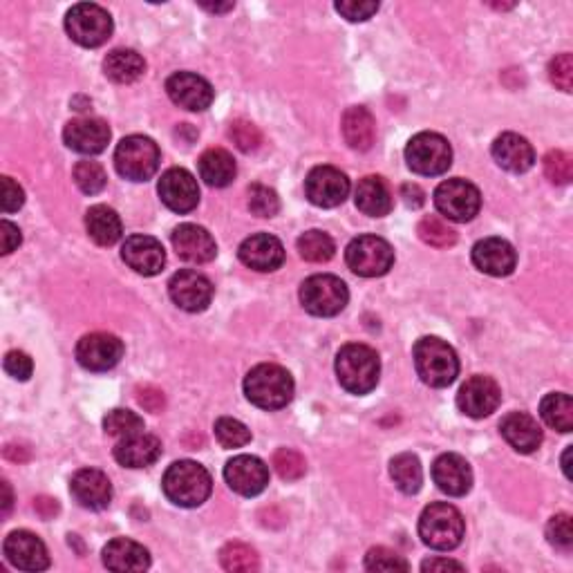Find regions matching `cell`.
I'll list each match as a JSON object with an SVG mask.
<instances>
[{"instance_id": "6da1fadb", "label": "cell", "mask_w": 573, "mask_h": 573, "mask_svg": "<svg viewBox=\"0 0 573 573\" xmlns=\"http://www.w3.org/2000/svg\"><path fill=\"white\" fill-rule=\"evenodd\" d=\"M162 488L164 495L175 506L195 509V506H200L209 500V495L213 491V479L202 464L191 462V459H182V462L168 466V471L162 479Z\"/></svg>"}, {"instance_id": "d590c367", "label": "cell", "mask_w": 573, "mask_h": 573, "mask_svg": "<svg viewBox=\"0 0 573 573\" xmlns=\"http://www.w3.org/2000/svg\"><path fill=\"white\" fill-rule=\"evenodd\" d=\"M540 417L544 424L558 432L573 430V401L565 392H551L540 403Z\"/></svg>"}, {"instance_id": "60d3db41", "label": "cell", "mask_w": 573, "mask_h": 573, "mask_svg": "<svg viewBox=\"0 0 573 573\" xmlns=\"http://www.w3.org/2000/svg\"><path fill=\"white\" fill-rule=\"evenodd\" d=\"M74 184L79 186L81 193L86 195H97L108 184V175L103 171V166L99 162H90V159H83L77 166H74Z\"/></svg>"}, {"instance_id": "f907efd6", "label": "cell", "mask_w": 573, "mask_h": 573, "mask_svg": "<svg viewBox=\"0 0 573 573\" xmlns=\"http://www.w3.org/2000/svg\"><path fill=\"white\" fill-rule=\"evenodd\" d=\"M549 77L562 92H571V88H573V56L569 52L560 54L551 61Z\"/></svg>"}, {"instance_id": "f1b7e54d", "label": "cell", "mask_w": 573, "mask_h": 573, "mask_svg": "<svg viewBox=\"0 0 573 573\" xmlns=\"http://www.w3.org/2000/svg\"><path fill=\"white\" fill-rule=\"evenodd\" d=\"M500 432L522 455L535 453L542 444V428L538 426V421L531 415H526V412H511V415H506L500 424Z\"/></svg>"}, {"instance_id": "f5cc1de1", "label": "cell", "mask_w": 573, "mask_h": 573, "mask_svg": "<svg viewBox=\"0 0 573 573\" xmlns=\"http://www.w3.org/2000/svg\"><path fill=\"white\" fill-rule=\"evenodd\" d=\"M336 12L345 16L352 23H363L379 12V3H356V0H347V3H336Z\"/></svg>"}, {"instance_id": "44dd1931", "label": "cell", "mask_w": 573, "mask_h": 573, "mask_svg": "<svg viewBox=\"0 0 573 573\" xmlns=\"http://www.w3.org/2000/svg\"><path fill=\"white\" fill-rule=\"evenodd\" d=\"M70 493L83 509L103 511L112 500V484L108 475L97 468H81L70 479Z\"/></svg>"}, {"instance_id": "1f68e13d", "label": "cell", "mask_w": 573, "mask_h": 573, "mask_svg": "<svg viewBox=\"0 0 573 573\" xmlns=\"http://www.w3.org/2000/svg\"><path fill=\"white\" fill-rule=\"evenodd\" d=\"M343 137L350 148L354 150H370L377 137V124L368 108L352 106L345 110L343 115Z\"/></svg>"}, {"instance_id": "5bb4252c", "label": "cell", "mask_w": 573, "mask_h": 573, "mask_svg": "<svg viewBox=\"0 0 573 573\" xmlns=\"http://www.w3.org/2000/svg\"><path fill=\"white\" fill-rule=\"evenodd\" d=\"M168 294H171L173 303L184 309V312H204L206 307L211 305L213 300V285L211 280L197 274L193 269H184L177 271V274L171 278L168 283Z\"/></svg>"}, {"instance_id": "4fadbf2b", "label": "cell", "mask_w": 573, "mask_h": 573, "mask_svg": "<svg viewBox=\"0 0 573 573\" xmlns=\"http://www.w3.org/2000/svg\"><path fill=\"white\" fill-rule=\"evenodd\" d=\"M307 200L321 209H334L350 195V180L334 166H316L305 180Z\"/></svg>"}, {"instance_id": "c3c4849f", "label": "cell", "mask_w": 573, "mask_h": 573, "mask_svg": "<svg viewBox=\"0 0 573 573\" xmlns=\"http://www.w3.org/2000/svg\"><path fill=\"white\" fill-rule=\"evenodd\" d=\"M229 137L231 142L236 144L242 153H251L262 144V135L256 124H251L247 119H236L229 126Z\"/></svg>"}, {"instance_id": "91938a15", "label": "cell", "mask_w": 573, "mask_h": 573, "mask_svg": "<svg viewBox=\"0 0 573 573\" xmlns=\"http://www.w3.org/2000/svg\"><path fill=\"white\" fill-rule=\"evenodd\" d=\"M34 509L39 511L41 518H52V515L59 511V504H56V500H52V497H39V500L34 502Z\"/></svg>"}, {"instance_id": "4dcf8cb0", "label": "cell", "mask_w": 573, "mask_h": 573, "mask_svg": "<svg viewBox=\"0 0 573 573\" xmlns=\"http://www.w3.org/2000/svg\"><path fill=\"white\" fill-rule=\"evenodd\" d=\"M356 209L361 213L370 215V218H383L392 211V193L385 184L383 177L379 175H368L363 177L356 186Z\"/></svg>"}, {"instance_id": "3957f363", "label": "cell", "mask_w": 573, "mask_h": 573, "mask_svg": "<svg viewBox=\"0 0 573 573\" xmlns=\"http://www.w3.org/2000/svg\"><path fill=\"white\" fill-rule=\"evenodd\" d=\"M244 394L253 406L262 410H280L294 397V379L280 365L262 363L244 379Z\"/></svg>"}, {"instance_id": "52a82bcc", "label": "cell", "mask_w": 573, "mask_h": 573, "mask_svg": "<svg viewBox=\"0 0 573 573\" xmlns=\"http://www.w3.org/2000/svg\"><path fill=\"white\" fill-rule=\"evenodd\" d=\"M65 30L81 48H99L112 36V18L95 3H79L65 16Z\"/></svg>"}, {"instance_id": "bcb514c9", "label": "cell", "mask_w": 573, "mask_h": 573, "mask_svg": "<svg viewBox=\"0 0 573 573\" xmlns=\"http://www.w3.org/2000/svg\"><path fill=\"white\" fill-rule=\"evenodd\" d=\"M271 464H274L276 473L285 479V482H296L305 475L307 471V464H305V457L298 453V450H291V448H280L274 453V459H271Z\"/></svg>"}, {"instance_id": "83f0119b", "label": "cell", "mask_w": 573, "mask_h": 573, "mask_svg": "<svg viewBox=\"0 0 573 573\" xmlns=\"http://www.w3.org/2000/svg\"><path fill=\"white\" fill-rule=\"evenodd\" d=\"M493 159L497 166L509 173H526L535 164L533 146L524 137L515 133H504L493 142Z\"/></svg>"}, {"instance_id": "74e56055", "label": "cell", "mask_w": 573, "mask_h": 573, "mask_svg": "<svg viewBox=\"0 0 573 573\" xmlns=\"http://www.w3.org/2000/svg\"><path fill=\"white\" fill-rule=\"evenodd\" d=\"M220 562L222 567L233 573H251L260 569V558L258 553L253 551L249 544L242 542H229L224 544L220 551Z\"/></svg>"}, {"instance_id": "ffe728a7", "label": "cell", "mask_w": 573, "mask_h": 573, "mask_svg": "<svg viewBox=\"0 0 573 573\" xmlns=\"http://www.w3.org/2000/svg\"><path fill=\"white\" fill-rule=\"evenodd\" d=\"M63 142L74 153L99 155L110 144V128L106 121L97 117L72 119L63 130Z\"/></svg>"}, {"instance_id": "8992f818", "label": "cell", "mask_w": 573, "mask_h": 573, "mask_svg": "<svg viewBox=\"0 0 573 573\" xmlns=\"http://www.w3.org/2000/svg\"><path fill=\"white\" fill-rule=\"evenodd\" d=\"M162 153L150 137L130 135L121 139L115 150V166L121 177L130 182H146L157 173Z\"/></svg>"}, {"instance_id": "f6af8a7d", "label": "cell", "mask_w": 573, "mask_h": 573, "mask_svg": "<svg viewBox=\"0 0 573 573\" xmlns=\"http://www.w3.org/2000/svg\"><path fill=\"white\" fill-rule=\"evenodd\" d=\"M249 211L258 218H274L280 211L278 193L265 184L249 186Z\"/></svg>"}, {"instance_id": "5b68a950", "label": "cell", "mask_w": 573, "mask_h": 573, "mask_svg": "<svg viewBox=\"0 0 573 573\" xmlns=\"http://www.w3.org/2000/svg\"><path fill=\"white\" fill-rule=\"evenodd\" d=\"M466 524L453 504H430L421 513L419 538L435 551H450L462 544Z\"/></svg>"}, {"instance_id": "e7e4bbea", "label": "cell", "mask_w": 573, "mask_h": 573, "mask_svg": "<svg viewBox=\"0 0 573 573\" xmlns=\"http://www.w3.org/2000/svg\"><path fill=\"white\" fill-rule=\"evenodd\" d=\"M569 457H571V446L565 450V455H562V468H565V475L571 479V468H569Z\"/></svg>"}, {"instance_id": "6f0895ef", "label": "cell", "mask_w": 573, "mask_h": 573, "mask_svg": "<svg viewBox=\"0 0 573 573\" xmlns=\"http://www.w3.org/2000/svg\"><path fill=\"white\" fill-rule=\"evenodd\" d=\"M401 197H403V202L410 206V209H419V206H424V202H426V193L421 191V186H417V184H403Z\"/></svg>"}, {"instance_id": "e575fe53", "label": "cell", "mask_w": 573, "mask_h": 573, "mask_svg": "<svg viewBox=\"0 0 573 573\" xmlns=\"http://www.w3.org/2000/svg\"><path fill=\"white\" fill-rule=\"evenodd\" d=\"M103 72L115 83H135L144 77L146 61L135 50H112L103 61Z\"/></svg>"}, {"instance_id": "6125c7cd", "label": "cell", "mask_w": 573, "mask_h": 573, "mask_svg": "<svg viewBox=\"0 0 573 573\" xmlns=\"http://www.w3.org/2000/svg\"><path fill=\"white\" fill-rule=\"evenodd\" d=\"M5 455H7L9 459H14V462H25V459L30 457V453H27V450H18V453H14L12 446L5 448Z\"/></svg>"}, {"instance_id": "7c38bea8", "label": "cell", "mask_w": 573, "mask_h": 573, "mask_svg": "<svg viewBox=\"0 0 573 573\" xmlns=\"http://www.w3.org/2000/svg\"><path fill=\"white\" fill-rule=\"evenodd\" d=\"M124 359V343L115 334L95 332L77 343V361L90 372H108Z\"/></svg>"}, {"instance_id": "7402d4cb", "label": "cell", "mask_w": 573, "mask_h": 573, "mask_svg": "<svg viewBox=\"0 0 573 573\" xmlns=\"http://www.w3.org/2000/svg\"><path fill=\"white\" fill-rule=\"evenodd\" d=\"M473 265L486 276H511L515 265H518V253L511 247V242L502 238H486L473 247Z\"/></svg>"}, {"instance_id": "d6a6232c", "label": "cell", "mask_w": 573, "mask_h": 573, "mask_svg": "<svg viewBox=\"0 0 573 573\" xmlns=\"http://www.w3.org/2000/svg\"><path fill=\"white\" fill-rule=\"evenodd\" d=\"M197 168H200V177L202 180L215 186V189H224L229 186L233 180H236V159L231 157L224 148H209L206 153H202L200 162H197Z\"/></svg>"}, {"instance_id": "7bdbcfd3", "label": "cell", "mask_w": 573, "mask_h": 573, "mask_svg": "<svg viewBox=\"0 0 573 573\" xmlns=\"http://www.w3.org/2000/svg\"><path fill=\"white\" fill-rule=\"evenodd\" d=\"M215 437L224 448H242L251 441V430L238 419L222 417L215 421Z\"/></svg>"}, {"instance_id": "680465c9", "label": "cell", "mask_w": 573, "mask_h": 573, "mask_svg": "<svg viewBox=\"0 0 573 573\" xmlns=\"http://www.w3.org/2000/svg\"><path fill=\"white\" fill-rule=\"evenodd\" d=\"M446 569L464 571V565L457 560H446V558H432V560H426L424 565H421V571H446Z\"/></svg>"}, {"instance_id": "7dc6e473", "label": "cell", "mask_w": 573, "mask_h": 573, "mask_svg": "<svg viewBox=\"0 0 573 573\" xmlns=\"http://www.w3.org/2000/svg\"><path fill=\"white\" fill-rule=\"evenodd\" d=\"M365 569L368 571H410L406 558L388 547H374L365 556Z\"/></svg>"}, {"instance_id": "2e32d148", "label": "cell", "mask_w": 573, "mask_h": 573, "mask_svg": "<svg viewBox=\"0 0 573 573\" xmlns=\"http://www.w3.org/2000/svg\"><path fill=\"white\" fill-rule=\"evenodd\" d=\"M224 479L238 495L256 497L269 484V466L260 457L238 455L224 466Z\"/></svg>"}, {"instance_id": "603a6c76", "label": "cell", "mask_w": 573, "mask_h": 573, "mask_svg": "<svg viewBox=\"0 0 573 573\" xmlns=\"http://www.w3.org/2000/svg\"><path fill=\"white\" fill-rule=\"evenodd\" d=\"M171 240L177 256L186 262H193V265H206V262L218 256V244H215L213 236L204 227H197V224H180L173 231Z\"/></svg>"}, {"instance_id": "7a4b0ae2", "label": "cell", "mask_w": 573, "mask_h": 573, "mask_svg": "<svg viewBox=\"0 0 573 573\" xmlns=\"http://www.w3.org/2000/svg\"><path fill=\"white\" fill-rule=\"evenodd\" d=\"M381 361L379 354L368 345L350 343L336 354V377L347 392L368 394L379 383Z\"/></svg>"}, {"instance_id": "11a10c76", "label": "cell", "mask_w": 573, "mask_h": 573, "mask_svg": "<svg viewBox=\"0 0 573 573\" xmlns=\"http://www.w3.org/2000/svg\"><path fill=\"white\" fill-rule=\"evenodd\" d=\"M0 182H3V197H0V200H3V211L14 213L21 209V206L25 204V193L21 186H18L12 177H3Z\"/></svg>"}, {"instance_id": "9a60e30c", "label": "cell", "mask_w": 573, "mask_h": 573, "mask_svg": "<svg viewBox=\"0 0 573 573\" xmlns=\"http://www.w3.org/2000/svg\"><path fill=\"white\" fill-rule=\"evenodd\" d=\"M502 401V390L497 385L495 379L491 377H477L468 379L457 394V406L464 415L473 419H484L488 415H493Z\"/></svg>"}, {"instance_id": "db71d44e", "label": "cell", "mask_w": 573, "mask_h": 573, "mask_svg": "<svg viewBox=\"0 0 573 573\" xmlns=\"http://www.w3.org/2000/svg\"><path fill=\"white\" fill-rule=\"evenodd\" d=\"M137 401L139 406L148 412H162L166 406V399H164V392L155 388V385H139L137 388Z\"/></svg>"}, {"instance_id": "277c9868", "label": "cell", "mask_w": 573, "mask_h": 573, "mask_svg": "<svg viewBox=\"0 0 573 573\" xmlns=\"http://www.w3.org/2000/svg\"><path fill=\"white\" fill-rule=\"evenodd\" d=\"M417 374L430 388H448L459 374L457 352L437 336H424L412 350Z\"/></svg>"}, {"instance_id": "94428289", "label": "cell", "mask_w": 573, "mask_h": 573, "mask_svg": "<svg viewBox=\"0 0 573 573\" xmlns=\"http://www.w3.org/2000/svg\"><path fill=\"white\" fill-rule=\"evenodd\" d=\"M3 493H5V497H3V513L7 515L9 509H12V488H9V482H3Z\"/></svg>"}, {"instance_id": "30bf717a", "label": "cell", "mask_w": 573, "mask_h": 573, "mask_svg": "<svg viewBox=\"0 0 573 573\" xmlns=\"http://www.w3.org/2000/svg\"><path fill=\"white\" fill-rule=\"evenodd\" d=\"M347 267H350L356 276L363 278H379L385 276L394 265V251L390 242L377 236H361L350 242L345 251Z\"/></svg>"}, {"instance_id": "cb8c5ba5", "label": "cell", "mask_w": 573, "mask_h": 573, "mask_svg": "<svg viewBox=\"0 0 573 573\" xmlns=\"http://www.w3.org/2000/svg\"><path fill=\"white\" fill-rule=\"evenodd\" d=\"M121 258L130 269L142 276H157L166 265V251L162 242L150 236H130L121 247Z\"/></svg>"}, {"instance_id": "9c48e42d", "label": "cell", "mask_w": 573, "mask_h": 573, "mask_svg": "<svg viewBox=\"0 0 573 573\" xmlns=\"http://www.w3.org/2000/svg\"><path fill=\"white\" fill-rule=\"evenodd\" d=\"M347 300H350V291L341 278L321 274L307 278L303 287H300V303L307 309L309 314L330 318L341 314Z\"/></svg>"}, {"instance_id": "8d00e7d4", "label": "cell", "mask_w": 573, "mask_h": 573, "mask_svg": "<svg viewBox=\"0 0 573 573\" xmlns=\"http://www.w3.org/2000/svg\"><path fill=\"white\" fill-rule=\"evenodd\" d=\"M390 475L399 491L406 495L419 493L421 484H424V468H421L417 455L412 453H401L394 457L390 462Z\"/></svg>"}, {"instance_id": "f546056e", "label": "cell", "mask_w": 573, "mask_h": 573, "mask_svg": "<svg viewBox=\"0 0 573 573\" xmlns=\"http://www.w3.org/2000/svg\"><path fill=\"white\" fill-rule=\"evenodd\" d=\"M103 565L110 571H146L150 567V553L142 544L128 538H117L103 549Z\"/></svg>"}, {"instance_id": "b9f144b4", "label": "cell", "mask_w": 573, "mask_h": 573, "mask_svg": "<svg viewBox=\"0 0 573 573\" xmlns=\"http://www.w3.org/2000/svg\"><path fill=\"white\" fill-rule=\"evenodd\" d=\"M103 430L108 432L112 437H128L135 435V432L144 430V419L135 415L133 410H110L106 417H103Z\"/></svg>"}, {"instance_id": "4316f807", "label": "cell", "mask_w": 573, "mask_h": 573, "mask_svg": "<svg viewBox=\"0 0 573 573\" xmlns=\"http://www.w3.org/2000/svg\"><path fill=\"white\" fill-rule=\"evenodd\" d=\"M159 457H162V441L155 435H146L144 430L121 437L115 446V459L126 468H146L155 464Z\"/></svg>"}, {"instance_id": "d6986e66", "label": "cell", "mask_w": 573, "mask_h": 573, "mask_svg": "<svg viewBox=\"0 0 573 573\" xmlns=\"http://www.w3.org/2000/svg\"><path fill=\"white\" fill-rule=\"evenodd\" d=\"M157 193L168 209L175 213H189L200 202V186L186 168H171L159 180Z\"/></svg>"}, {"instance_id": "816d5d0a", "label": "cell", "mask_w": 573, "mask_h": 573, "mask_svg": "<svg viewBox=\"0 0 573 573\" xmlns=\"http://www.w3.org/2000/svg\"><path fill=\"white\" fill-rule=\"evenodd\" d=\"M3 368L9 374V377H14L16 381H27L32 377L34 372V363L30 356L21 350H12L5 354V361H3Z\"/></svg>"}, {"instance_id": "d4e9b609", "label": "cell", "mask_w": 573, "mask_h": 573, "mask_svg": "<svg viewBox=\"0 0 573 573\" xmlns=\"http://www.w3.org/2000/svg\"><path fill=\"white\" fill-rule=\"evenodd\" d=\"M240 260L253 271H276L285 262V247L269 233H256L240 244Z\"/></svg>"}, {"instance_id": "ba28073f", "label": "cell", "mask_w": 573, "mask_h": 573, "mask_svg": "<svg viewBox=\"0 0 573 573\" xmlns=\"http://www.w3.org/2000/svg\"><path fill=\"white\" fill-rule=\"evenodd\" d=\"M406 162L412 173L435 177L453 164V148L446 137L437 133H419L406 146Z\"/></svg>"}, {"instance_id": "be15d7a7", "label": "cell", "mask_w": 573, "mask_h": 573, "mask_svg": "<svg viewBox=\"0 0 573 573\" xmlns=\"http://www.w3.org/2000/svg\"><path fill=\"white\" fill-rule=\"evenodd\" d=\"M204 9H209V12H215V14H222V12H229V9H233V3H227V5H202Z\"/></svg>"}, {"instance_id": "836d02e7", "label": "cell", "mask_w": 573, "mask_h": 573, "mask_svg": "<svg viewBox=\"0 0 573 573\" xmlns=\"http://www.w3.org/2000/svg\"><path fill=\"white\" fill-rule=\"evenodd\" d=\"M86 229L88 236L95 240L99 247H112V244L121 240V233H124L117 211H112L103 204L92 206L86 213Z\"/></svg>"}, {"instance_id": "9f6ffc18", "label": "cell", "mask_w": 573, "mask_h": 573, "mask_svg": "<svg viewBox=\"0 0 573 573\" xmlns=\"http://www.w3.org/2000/svg\"><path fill=\"white\" fill-rule=\"evenodd\" d=\"M0 233H3V256H7V253H12L14 249H18V244L23 242L21 229H18L16 224L7 222V220L0 222Z\"/></svg>"}, {"instance_id": "ee69618b", "label": "cell", "mask_w": 573, "mask_h": 573, "mask_svg": "<svg viewBox=\"0 0 573 573\" xmlns=\"http://www.w3.org/2000/svg\"><path fill=\"white\" fill-rule=\"evenodd\" d=\"M544 175L549 177L553 184L565 186L573 180V157L565 150H549L542 159Z\"/></svg>"}, {"instance_id": "f35d334b", "label": "cell", "mask_w": 573, "mask_h": 573, "mask_svg": "<svg viewBox=\"0 0 573 573\" xmlns=\"http://www.w3.org/2000/svg\"><path fill=\"white\" fill-rule=\"evenodd\" d=\"M334 251H336V244L325 231L314 229V231L303 233V236L298 238V253H300V258L307 262L332 260Z\"/></svg>"}, {"instance_id": "ab89813d", "label": "cell", "mask_w": 573, "mask_h": 573, "mask_svg": "<svg viewBox=\"0 0 573 573\" xmlns=\"http://www.w3.org/2000/svg\"><path fill=\"white\" fill-rule=\"evenodd\" d=\"M417 233L421 240L435 249H448L457 242V231L448 227V222L437 218V215H428V218L421 220Z\"/></svg>"}, {"instance_id": "484cf974", "label": "cell", "mask_w": 573, "mask_h": 573, "mask_svg": "<svg viewBox=\"0 0 573 573\" xmlns=\"http://www.w3.org/2000/svg\"><path fill=\"white\" fill-rule=\"evenodd\" d=\"M432 479L450 497H462L473 486V471L462 455L446 453L435 459L432 464Z\"/></svg>"}, {"instance_id": "681fc988", "label": "cell", "mask_w": 573, "mask_h": 573, "mask_svg": "<svg viewBox=\"0 0 573 573\" xmlns=\"http://www.w3.org/2000/svg\"><path fill=\"white\" fill-rule=\"evenodd\" d=\"M547 538L562 551H569L573 547V529H571V518L567 513L553 515L547 524Z\"/></svg>"}, {"instance_id": "e0dca14e", "label": "cell", "mask_w": 573, "mask_h": 573, "mask_svg": "<svg viewBox=\"0 0 573 573\" xmlns=\"http://www.w3.org/2000/svg\"><path fill=\"white\" fill-rule=\"evenodd\" d=\"M5 558L21 571H43L50 567V556L43 540L32 531H12L3 544Z\"/></svg>"}, {"instance_id": "ac0fdd59", "label": "cell", "mask_w": 573, "mask_h": 573, "mask_svg": "<svg viewBox=\"0 0 573 573\" xmlns=\"http://www.w3.org/2000/svg\"><path fill=\"white\" fill-rule=\"evenodd\" d=\"M166 92L173 103L191 112L206 110L215 97L211 83L193 72H175L173 77L166 81Z\"/></svg>"}, {"instance_id": "8fae6325", "label": "cell", "mask_w": 573, "mask_h": 573, "mask_svg": "<svg viewBox=\"0 0 573 573\" xmlns=\"http://www.w3.org/2000/svg\"><path fill=\"white\" fill-rule=\"evenodd\" d=\"M435 206L444 218L453 222H471L482 209V195L477 186L455 177V180L441 182L435 191Z\"/></svg>"}]
</instances>
